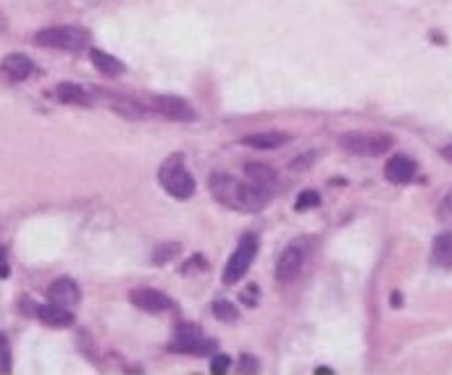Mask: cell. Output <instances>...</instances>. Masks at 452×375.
<instances>
[{
  "instance_id": "22",
  "label": "cell",
  "mask_w": 452,
  "mask_h": 375,
  "mask_svg": "<svg viewBox=\"0 0 452 375\" xmlns=\"http://www.w3.org/2000/svg\"><path fill=\"white\" fill-rule=\"evenodd\" d=\"M316 205H321V194L313 192V189H305V192L295 200V210H308V207H316Z\"/></svg>"
},
{
  "instance_id": "8",
  "label": "cell",
  "mask_w": 452,
  "mask_h": 375,
  "mask_svg": "<svg viewBox=\"0 0 452 375\" xmlns=\"http://www.w3.org/2000/svg\"><path fill=\"white\" fill-rule=\"evenodd\" d=\"M302 265H305V247L300 242L284 247V252L276 260V279L279 281H292L300 276Z\"/></svg>"
},
{
  "instance_id": "27",
  "label": "cell",
  "mask_w": 452,
  "mask_h": 375,
  "mask_svg": "<svg viewBox=\"0 0 452 375\" xmlns=\"http://www.w3.org/2000/svg\"><path fill=\"white\" fill-rule=\"evenodd\" d=\"M8 276V263H6V249L0 247V279H6Z\"/></svg>"
},
{
  "instance_id": "17",
  "label": "cell",
  "mask_w": 452,
  "mask_h": 375,
  "mask_svg": "<svg viewBox=\"0 0 452 375\" xmlns=\"http://www.w3.org/2000/svg\"><path fill=\"white\" fill-rule=\"evenodd\" d=\"M90 61H92V66H95V68L103 76H111V79H116V76L124 74V64H121L119 58H113V55L103 53V50H90Z\"/></svg>"
},
{
  "instance_id": "21",
  "label": "cell",
  "mask_w": 452,
  "mask_h": 375,
  "mask_svg": "<svg viewBox=\"0 0 452 375\" xmlns=\"http://www.w3.org/2000/svg\"><path fill=\"white\" fill-rule=\"evenodd\" d=\"M11 370V344L8 336L0 331V373H8Z\"/></svg>"
},
{
  "instance_id": "25",
  "label": "cell",
  "mask_w": 452,
  "mask_h": 375,
  "mask_svg": "<svg viewBox=\"0 0 452 375\" xmlns=\"http://www.w3.org/2000/svg\"><path fill=\"white\" fill-rule=\"evenodd\" d=\"M258 297H260V289L255 286V284L242 291V300H245V304H248V307H253V304L258 302Z\"/></svg>"
},
{
  "instance_id": "16",
  "label": "cell",
  "mask_w": 452,
  "mask_h": 375,
  "mask_svg": "<svg viewBox=\"0 0 452 375\" xmlns=\"http://www.w3.org/2000/svg\"><path fill=\"white\" fill-rule=\"evenodd\" d=\"M245 179L260 184V186H266V189H271V192H274V189H276V184H279L276 171L269 168V166H263V163H248V166H245Z\"/></svg>"
},
{
  "instance_id": "26",
  "label": "cell",
  "mask_w": 452,
  "mask_h": 375,
  "mask_svg": "<svg viewBox=\"0 0 452 375\" xmlns=\"http://www.w3.org/2000/svg\"><path fill=\"white\" fill-rule=\"evenodd\" d=\"M439 218H444V221H452V192L447 194V197H444V203H442Z\"/></svg>"
},
{
  "instance_id": "13",
  "label": "cell",
  "mask_w": 452,
  "mask_h": 375,
  "mask_svg": "<svg viewBox=\"0 0 452 375\" xmlns=\"http://www.w3.org/2000/svg\"><path fill=\"white\" fill-rule=\"evenodd\" d=\"M37 318H40L45 325H50V328H71V325H74V315H71V310L55 304V302H48L43 307H37Z\"/></svg>"
},
{
  "instance_id": "12",
  "label": "cell",
  "mask_w": 452,
  "mask_h": 375,
  "mask_svg": "<svg viewBox=\"0 0 452 375\" xmlns=\"http://www.w3.org/2000/svg\"><path fill=\"white\" fill-rule=\"evenodd\" d=\"M416 173H418L416 161H410L405 155H392L387 161V166H384V176L392 184H410L416 179Z\"/></svg>"
},
{
  "instance_id": "23",
  "label": "cell",
  "mask_w": 452,
  "mask_h": 375,
  "mask_svg": "<svg viewBox=\"0 0 452 375\" xmlns=\"http://www.w3.org/2000/svg\"><path fill=\"white\" fill-rule=\"evenodd\" d=\"M232 367V357L229 354H213V360H211V373H226Z\"/></svg>"
},
{
  "instance_id": "9",
  "label": "cell",
  "mask_w": 452,
  "mask_h": 375,
  "mask_svg": "<svg viewBox=\"0 0 452 375\" xmlns=\"http://www.w3.org/2000/svg\"><path fill=\"white\" fill-rule=\"evenodd\" d=\"M129 300L134 307H140L145 312H166L171 310V300L158 289H150V286H140V289L129 291Z\"/></svg>"
},
{
  "instance_id": "24",
  "label": "cell",
  "mask_w": 452,
  "mask_h": 375,
  "mask_svg": "<svg viewBox=\"0 0 452 375\" xmlns=\"http://www.w3.org/2000/svg\"><path fill=\"white\" fill-rule=\"evenodd\" d=\"M176 252H179V244L161 247V249H155V252H153V263H158V265H161V263H166V260L171 258V255H176Z\"/></svg>"
},
{
  "instance_id": "5",
  "label": "cell",
  "mask_w": 452,
  "mask_h": 375,
  "mask_svg": "<svg viewBox=\"0 0 452 375\" xmlns=\"http://www.w3.org/2000/svg\"><path fill=\"white\" fill-rule=\"evenodd\" d=\"M169 349H171V352H179V354H195V357H203V354H213L216 341L205 336L203 328L182 323V325L174 331Z\"/></svg>"
},
{
  "instance_id": "10",
  "label": "cell",
  "mask_w": 452,
  "mask_h": 375,
  "mask_svg": "<svg viewBox=\"0 0 452 375\" xmlns=\"http://www.w3.org/2000/svg\"><path fill=\"white\" fill-rule=\"evenodd\" d=\"M0 71L8 82H27L34 74V61L24 53H11L0 61Z\"/></svg>"
},
{
  "instance_id": "14",
  "label": "cell",
  "mask_w": 452,
  "mask_h": 375,
  "mask_svg": "<svg viewBox=\"0 0 452 375\" xmlns=\"http://www.w3.org/2000/svg\"><path fill=\"white\" fill-rule=\"evenodd\" d=\"M55 97L66 103V105H92L95 103V97L92 92L82 84H74V82H61V84L55 87Z\"/></svg>"
},
{
  "instance_id": "11",
  "label": "cell",
  "mask_w": 452,
  "mask_h": 375,
  "mask_svg": "<svg viewBox=\"0 0 452 375\" xmlns=\"http://www.w3.org/2000/svg\"><path fill=\"white\" fill-rule=\"evenodd\" d=\"M48 300L61 304V307H76L82 300V291H79L74 279H58L48 286Z\"/></svg>"
},
{
  "instance_id": "4",
  "label": "cell",
  "mask_w": 452,
  "mask_h": 375,
  "mask_svg": "<svg viewBox=\"0 0 452 375\" xmlns=\"http://www.w3.org/2000/svg\"><path fill=\"white\" fill-rule=\"evenodd\" d=\"M34 43L40 47H53V50H85L90 45V32L85 27H48L34 34Z\"/></svg>"
},
{
  "instance_id": "29",
  "label": "cell",
  "mask_w": 452,
  "mask_h": 375,
  "mask_svg": "<svg viewBox=\"0 0 452 375\" xmlns=\"http://www.w3.org/2000/svg\"><path fill=\"white\" fill-rule=\"evenodd\" d=\"M442 158L452 163V142H450V145H444V147H442Z\"/></svg>"
},
{
  "instance_id": "3",
  "label": "cell",
  "mask_w": 452,
  "mask_h": 375,
  "mask_svg": "<svg viewBox=\"0 0 452 375\" xmlns=\"http://www.w3.org/2000/svg\"><path fill=\"white\" fill-rule=\"evenodd\" d=\"M395 140L384 131H345L339 137V147L350 155H363V158H379L392 150Z\"/></svg>"
},
{
  "instance_id": "28",
  "label": "cell",
  "mask_w": 452,
  "mask_h": 375,
  "mask_svg": "<svg viewBox=\"0 0 452 375\" xmlns=\"http://www.w3.org/2000/svg\"><path fill=\"white\" fill-rule=\"evenodd\" d=\"M242 370H258V365H255V360H253V357H248V354H245V357H242Z\"/></svg>"
},
{
  "instance_id": "15",
  "label": "cell",
  "mask_w": 452,
  "mask_h": 375,
  "mask_svg": "<svg viewBox=\"0 0 452 375\" xmlns=\"http://www.w3.org/2000/svg\"><path fill=\"white\" fill-rule=\"evenodd\" d=\"M242 142L248 147H255V150H279L284 145H290L292 137L284 131H258V134H248Z\"/></svg>"
},
{
  "instance_id": "1",
  "label": "cell",
  "mask_w": 452,
  "mask_h": 375,
  "mask_svg": "<svg viewBox=\"0 0 452 375\" xmlns=\"http://www.w3.org/2000/svg\"><path fill=\"white\" fill-rule=\"evenodd\" d=\"M208 186L218 203H224L232 210H242V213H258L274 197V192L260 184L250 182V179H234L221 171L208 179Z\"/></svg>"
},
{
  "instance_id": "7",
  "label": "cell",
  "mask_w": 452,
  "mask_h": 375,
  "mask_svg": "<svg viewBox=\"0 0 452 375\" xmlns=\"http://www.w3.org/2000/svg\"><path fill=\"white\" fill-rule=\"evenodd\" d=\"M153 110L161 113L163 118H171V121H195L197 113L195 108L182 100V97H174V95H158L153 97Z\"/></svg>"
},
{
  "instance_id": "18",
  "label": "cell",
  "mask_w": 452,
  "mask_h": 375,
  "mask_svg": "<svg viewBox=\"0 0 452 375\" xmlns=\"http://www.w3.org/2000/svg\"><path fill=\"white\" fill-rule=\"evenodd\" d=\"M431 258L439 268H452V234L444 231L434 239V249H431Z\"/></svg>"
},
{
  "instance_id": "19",
  "label": "cell",
  "mask_w": 452,
  "mask_h": 375,
  "mask_svg": "<svg viewBox=\"0 0 452 375\" xmlns=\"http://www.w3.org/2000/svg\"><path fill=\"white\" fill-rule=\"evenodd\" d=\"M111 105L116 113L127 118H145V110H142L140 103H134V100H127V97H111Z\"/></svg>"
},
{
  "instance_id": "20",
  "label": "cell",
  "mask_w": 452,
  "mask_h": 375,
  "mask_svg": "<svg viewBox=\"0 0 452 375\" xmlns=\"http://www.w3.org/2000/svg\"><path fill=\"white\" fill-rule=\"evenodd\" d=\"M211 310H213L216 321H221V323H237L239 321L237 307H234V304H232L229 300H216Z\"/></svg>"
},
{
  "instance_id": "6",
  "label": "cell",
  "mask_w": 452,
  "mask_h": 375,
  "mask_svg": "<svg viewBox=\"0 0 452 375\" xmlns=\"http://www.w3.org/2000/svg\"><path fill=\"white\" fill-rule=\"evenodd\" d=\"M255 255H258V236H255V234H245L242 239H239L237 249L232 252L229 263H226L224 284H229V286H232V284H237V281L250 270V265H253Z\"/></svg>"
},
{
  "instance_id": "2",
  "label": "cell",
  "mask_w": 452,
  "mask_h": 375,
  "mask_svg": "<svg viewBox=\"0 0 452 375\" xmlns=\"http://www.w3.org/2000/svg\"><path fill=\"white\" fill-rule=\"evenodd\" d=\"M158 182H161L163 189L171 194V197H176V200H190L195 194V179H192V173L187 171L184 158L179 152L161 163V168H158Z\"/></svg>"
}]
</instances>
